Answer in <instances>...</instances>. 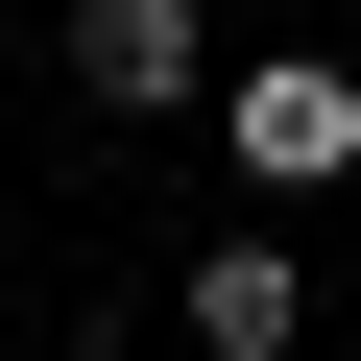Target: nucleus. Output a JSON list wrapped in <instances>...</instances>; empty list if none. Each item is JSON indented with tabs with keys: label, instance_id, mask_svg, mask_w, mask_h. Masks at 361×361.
Listing matches in <instances>:
<instances>
[{
	"label": "nucleus",
	"instance_id": "nucleus-3",
	"mask_svg": "<svg viewBox=\"0 0 361 361\" xmlns=\"http://www.w3.org/2000/svg\"><path fill=\"white\" fill-rule=\"evenodd\" d=\"M169 313H193V361H289V337H313V265H289V217H217Z\"/></svg>",
	"mask_w": 361,
	"mask_h": 361
},
{
	"label": "nucleus",
	"instance_id": "nucleus-1",
	"mask_svg": "<svg viewBox=\"0 0 361 361\" xmlns=\"http://www.w3.org/2000/svg\"><path fill=\"white\" fill-rule=\"evenodd\" d=\"M217 145H241V193H337L361 169V73L337 49H265V73H217Z\"/></svg>",
	"mask_w": 361,
	"mask_h": 361
},
{
	"label": "nucleus",
	"instance_id": "nucleus-4",
	"mask_svg": "<svg viewBox=\"0 0 361 361\" xmlns=\"http://www.w3.org/2000/svg\"><path fill=\"white\" fill-rule=\"evenodd\" d=\"M73 361H145V337H73Z\"/></svg>",
	"mask_w": 361,
	"mask_h": 361
},
{
	"label": "nucleus",
	"instance_id": "nucleus-2",
	"mask_svg": "<svg viewBox=\"0 0 361 361\" xmlns=\"http://www.w3.org/2000/svg\"><path fill=\"white\" fill-rule=\"evenodd\" d=\"M73 97L97 121H217V25L193 0H73Z\"/></svg>",
	"mask_w": 361,
	"mask_h": 361
}]
</instances>
